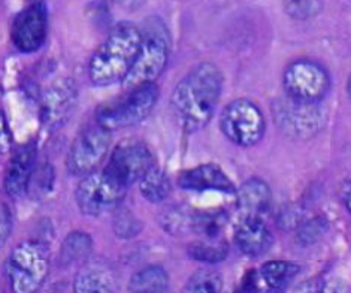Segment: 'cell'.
<instances>
[{
	"instance_id": "6da1fadb",
	"label": "cell",
	"mask_w": 351,
	"mask_h": 293,
	"mask_svg": "<svg viewBox=\"0 0 351 293\" xmlns=\"http://www.w3.org/2000/svg\"><path fill=\"white\" fill-rule=\"evenodd\" d=\"M223 89L221 71L214 63H200L175 87L171 104L181 128L193 133L210 123Z\"/></svg>"
},
{
	"instance_id": "7a4b0ae2",
	"label": "cell",
	"mask_w": 351,
	"mask_h": 293,
	"mask_svg": "<svg viewBox=\"0 0 351 293\" xmlns=\"http://www.w3.org/2000/svg\"><path fill=\"white\" fill-rule=\"evenodd\" d=\"M142 42V32L132 23H120L100 45L88 63L93 84L106 87L128 77L135 63Z\"/></svg>"
},
{
	"instance_id": "3957f363",
	"label": "cell",
	"mask_w": 351,
	"mask_h": 293,
	"mask_svg": "<svg viewBox=\"0 0 351 293\" xmlns=\"http://www.w3.org/2000/svg\"><path fill=\"white\" fill-rule=\"evenodd\" d=\"M142 32V42L135 63L128 77L123 80L126 91L145 84H153L163 73L169 60L171 38L162 20L152 19L145 23Z\"/></svg>"
},
{
	"instance_id": "277c9868",
	"label": "cell",
	"mask_w": 351,
	"mask_h": 293,
	"mask_svg": "<svg viewBox=\"0 0 351 293\" xmlns=\"http://www.w3.org/2000/svg\"><path fill=\"white\" fill-rule=\"evenodd\" d=\"M49 272V251L44 242L24 241L8 259L6 274L14 293H38Z\"/></svg>"
},
{
	"instance_id": "5b68a950",
	"label": "cell",
	"mask_w": 351,
	"mask_h": 293,
	"mask_svg": "<svg viewBox=\"0 0 351 293\" xmlns=\"http://www.w3.org/2000/svg\"><path fill=\"white\" fill-rule=\"evenodd\" d=\"M157 99L158 87L154 82L129 90L124 97L100 108L97 113V124L111 132L132 128L152 114Z\"/></svg>"
},
{
	"instance_id": "8992f818",
	"label": "cell",
	"mask_w": 351,
	"mask_h": 293,
	"mask_svg": "<svg viewBox=\"0 0 351 293\" xmlns=\"http://www.w3.org/2000/svg\"><path fill=\"white\" fill-rule=\"evenodd\" d=\"M223 135L239 147H253L265 135V117L256 104L248 99H237L226 105L221 113Z\"/></svg>"
},
{
	"instance_id": "52a82bcc",
	"label": "cell",
	"mask_w": 351,
	"mask_h": 293,
	"mask_svg": "<svg viewBox=\"0 0 351 293\" xmlns=\"http://www.w3.org/2000/svg\"><path fill=\"white\" fill-rule=\"evenodd\" d=\"M282 87L290 99L319 104L330 89V77L322 65L299 60L284 71Z\"/></svg>"
},
{
	"instance_id": "ba28073f",
	"label": "cell",
	"mask_w": 351,
	"mask_h": 293,
	"mask_svg": "<svg viewBox=\"0 0 351 293\" xmlns=\"http://www.w3.org/2000/svg\"><path fill=\"white\" fill-rule=\"evenodd\" d=\"M153 166V154L144 142L128 139L114 148L104 171L119 186L128 189L133 183L141 181Z\"/></svg>"
},
{
	"instance_id": "9c48e42d",
	"label": "cell",
	"mask_w": 351,
	"mask_h": 293,
	"mask_svg": "<svg viewBox=\"0 0 351 293\" xmlns=\"http://www.w3.org/2000/svg\"><path fill=\"white\" fill-rule=\"evenodd\" d=\"M126 189L112 181L105 171L87 174L77 189V204L82 214L97 217L119 207Z\"/></svg>"
},
{
	"instance_id": "30bf717a",
	"label": "cell",
	"mask_w": 351,
	"mask_h": 293,
	"mask_svg": "<svg viewBox=\"0 0 351 293\" xmlns=\"http://www.w3.org/2000/svg\"><path fill=\"white\" fill-rule=\"evenodd\" d=\"M111 130L104 126H91L75 138L69 150L66 166L72 175H87L95 172L102 163L111 147Z\"/></svg>"
},
{
	"instance_id": "8fae6325",
	"label": "cell",
	"mask_w": 351,
	"mask_h": 293,
	"mask_svg": "<svg viewBox=\"0 0 351 293\" xmlns=\"http://www.w3.org/2000/svg\"><path fill=\"white\" fill-rule=\"evenodd\" d=\"M274 117L278 128L287 137L295 139L313 138L322 129L324 121V115L319 105L300 102L287 96L275 104Z\"/></svg>"
},
{
	"instance_id": "7c38bea8",
	"label": "cell",
	"mask_w": 351,
	"mask_h": 293,
	"mask_svg": "<svg viewBox=\"0 0 351 293\" xmlns=\"http://www.w3.org/2000/svg\"><path fill=\"white\" fill-rule=\"evenodd\" d=\"M78 102V89L72 78H58L40 99V121L48 130H57L68 123Z\"/></svg>"
},
{
	"instance_id": "4fadbf2b",
	"label": "cell",
	"mask_w": 351,
	"mask_h": 293,
	"mask_svg": "<svg viewBox=\"0 0 351 293\" xmlns=\"http://www.w3.org/2000/svg\"><path fill=\"white\" fill-rule=\"evenodd\" d=\"M48 33V12L44 3H33L16 15L12 42L21 53H35L44 45Z\"/></svg>"
},
{
	"instance_id": "5bb4252c",
	"label": "cell",
	"mask_w": 351,
	"mask_h": 293,
	"mask_svg": "<svg viewBox=\"0 0 351 293\" xmlns=\"http://www.w3.org/2000/svg\"><path fill=\"white\" fill-rule=\"evenodd\" d=\"M36 144L21 145L12 156L5 174V190L11 198H21L30 187L36 165Z\"/></svg>"
},
{
	"instance_id": "9a60e30c",
	"label": "cell",
	"mask_w": 351,
	"mask_h": 293,
	"mask_svg": "<svg viewBox=\"0 0 351 293\" xmlns=\"http://www.w3.org/2000/svg\"><path fill=\"white\" fill-rule=\"evenodd\" d=\"M119 272L106 261H87L73 281V293H115L119 290Z\"/></svg>"
},
{
	"instance_id": "2e32d148",
	"label": "cell",
	"mask_w": 351,
	"mask_h": 293,
	"mask_svg": "<svg viewBox=\"0 0 351 293\" xmlns=\"http://www.w3.org/2000/svg\"><path fill=\"white\" fill-rule=\"evenodd\" d=\"M235 241L242 253L250 257L265 255L274 244L272 233L263 219L254 215H244L239 220L235 231Z\"/></svg>"
},
{
	"instance_id": "e0dca14e",
	"label": "cell",
	"mask_w": 351,
	"mask_h": 293,
	"mask_svg": "<svg viewBox=\"0 0 351 293\" xmlns=\"http://www.w3.org/2000/svg\"><path fill=\"white\" fill-rule=\"evenodd\" d=\"M178 184L182 189L195 191L217 190L223 191V194H232L235 190L232 180L224 174L220 166L214 163L200 165L182 171L178 177Z\"/></svg>"
},
{
	"instance_id": "ac0fdd59",
	"label": "cell",
	"mask_w": 351,
	"mask_h": 293,
	"mask_svg": "<svg viewBox=\"0 0 351 293\" xmlns=\"http://www.w3.org/2000/svg\"><path fill=\"white\" fill-rule=\"evenodd\" d=\"M271 189L262 180L250 178L238 190V205L244 215L263 217L271 209Z\"/></svg>"
},
{
	"instance_id": "d6986e66",
	"label": "cell",
	"mask_w": 351,
	"mask_h": 293,
	"mask_svg": "<svg viewBox=\"0 0 351 293\" xmlns=\"http://www.w3.org/2000/svg\"><path fill=\"white\" fill-rule=\"evenodd\" d=\"M139 190L149 202L160 204L171 195L172 184L166 172L154 165L139 181Z\"/></svg>"
},
{
	"instance_id": "ffe728a7",
	"label": "cell",
	"mask_w": 351,
	"mask_h": 293,
	"mask_svg": "<svg viewBox=\"0 0 351 293\" xmlns=\"http://www.w3.org/2000/svg\"><path fill=\"white\" fill-rule=\"evenodd\" d=\"M298 274H299V266L293 262H287V261L266 262L261 270L262 279L266 281L267 286L277 290L286 289L289 284L293 281V279Z\"/></svg>"
},
{
	"instance_id": "44dd1931",
	"label": "cell",
	"mask_w": 351,
	"mask_h": 293,
	"mask_svg": "<svg viewBox=\"0 0 351 293\" xmlns=\"http://www.w3.org/2000/svg\"><path fill=\"white\" fill-rule=\"evenodd\" d=\"M162 289H169V279L168 272L158 265H152L141 270L133 275L129 283V290L132 293L153 292Z\"/></svg>"
},
{
	"instance_id": "7402d4cb",
	"label": "cell",
	"mask_w": 351,
	"mask_h": 293,
	"mask_svg": "<svg viewBox=\"0 0 351 293\" xmlns=\"http://www.w3.org/2000/svg\"><path fill=\"white\" fill-rule=\"evenodd\" d=\"M187 253L191 259L204 263H219L224 261L229 255V244L224 239H204L191 242L187 248Z\"/></svg>"
},
{
	"instance_id": "603a6c76",
	"label": "cell",
	"mask_w": 351,
	"mask_h": 293,
	"mask_svg": "<svg viewBox=\"0 0 351 293\" xmlns=\"http://www.w3.org/2000/svg\"><path fill=\"white\" fill-rule=\"evenodd\" d=\"M91 248H93V242L91 237L86 232L75 231L71 232L62 244V259L66 265H71L75 262L87 261Z\"/></svg>"
},
{
	"instance_id": "cb8c5ba5",
	"label": "cell",
	"mask_w": 351,
	"mask_h": 293,
	"mask_svg": "<svg viewBox=\"0 0 351 293\" xmlns=\"http://www.w3.org/2000/svg\"><path fill=\"white\" fill-rule=\"evenodd\" d=\"M228 223V214L224 211H205L195 213L191 232L202 235L206 239L219 238Z\"/></svg>"
},
{
	"instance_id": "d4e9b609",
	"label": "cell",
	"mask_w": 351,
	"mask_h": 293,
	"mask_svg": "<svg viewBox=\"0 0 351 293\" xmlns=\"http://www.w3.org/2000/svg\"><path fill=\"white\" fill-rule=\"evenodd\" d=\"M221 274L215 270H208V268L191 274L182 288V293H221Z\"/></svg>"
},
{
	"instance_id": "484cf974",
	"label": "cell",
	"mask_w": 351,
	"mask_h": 293,
	"mask_svg": "<svg viewBox=\"0 0 351 293\" xmlns=\"http://www.w3.org/2000/svg\"><path fill=\"white\" fill-rule=\"evenodd\" d=\"M193 215L195 213H189L186 209L173 208L163 214L162 226L166 229V232L173 233V235H181V233L191 232Z\"/></svg>"
},
{
	"instance_id": "4316f807",
	"label": "cell",
	"mask_w": 351,
	"mask_h": 293,
	"mask_svg": "<svg viewBox=\"0 0 351 293\" xmlns=\"http://www.w3.org/2000/svg\"><path fill=\"white\" fill-rule=\"evenodd\" d=\"M329 224L323 217H314L306 222H302L298 226L296 239L302 246H311L314 242L323 238V235L328 232Z\"/></svg>"
},
{
	"instance_id": "83f0119b",
	"label": "cell",
	"mask_w": 351,
	"mask_h": 293,
	"mask_svg": "<svg viewBox=\"0 0 351 293\" xmlns=\"http://www.w3.org/2000/svg\"><path fill=\"white\" fill-rule=\"evenodd\" d=\"M284 10L296 20L313 19L322 10L320 0H284Z\"/></svg>"
},
{
	"instance_id": "f1b7e54d",
	"label": "cell",
	"mask_w": 351,
	"mask_h": 293,
	"mask_svg": "<svg viewBox=\"0 0 351 293\" xmlns=\"http://www.w3.org/2000/svg\"><path fill=\"white\" fill-rule=\"evenodd\" d=\"M141 223L130 211H121L114 222V231L120 238H133L141 232Z\"/></svg>"
},
{
	"instance_id": "f546056e",
	"label": "cell",
	"mask_w": 351,
	"mask_h": 293,
	"mask_svg": "<svg viewBox=\"0 0 351 293\" xmlns=\"http://www.w3.org/2000/svg\"><path fill=\"white\" fill-rule=\"evenodd\" d=\"M12 232V214L6 204L0 202V248L10 239Z\"/></svg>"
},
{
	"instance_id": "4dcf8cb0",
	"label": "cell",
	"mask_w": 351,
	"mask_h": 293,
	"mask_svg": "<svg viewBox=\"0 0 351 293\" xmlns=\"http://www.w3.org/2000/svg\"><path fill=\"white\" fill-rule=\"evenodd\" d=\"M12 148V133L5 114L0 111V154L11 152Z\"/></svg>"
},
{
	"instance_id": "1f68e13d",
	"label": "cell",
	"mask_w": 351,
	"mask_h": 293,
	"mask_svg": "<svg viewBox=\"0 0 351 293\" xmlns=\"http://www.w3.org/2000/svg\"><path fill=\"white\" fill-rule=\"evenodd\" d=\"M242 292L244 293H258V279L256 271H248L242 280Z\"/></svg>"
},
{
	"instance_id": "d6a6232c",
	"label": "cell",
	"mask_w": 351,
	"mask_h": 293,
	"mask_svg": "<svg viewBox=\"0 0 351 293\" xmlns=\"http://www.w3.org/2000/svg\"><path fill=\"white\" fill-rule=\"evenodd\" d=\"M324 284L326 283L319 279H311V280H308V281L300 284L296 293H322Z\"/></svg>"
},
{
	"instance_id": "836d02e7",
	"label": "cell",
	"mask_w": 351,
	"mask_h": 293,
	"mask_svg": "<svg viewBox=\"0 0 351 293\" xmlns=\"http://www.w3.org/2000/svg\"><path fill=\"white\" fill-rule=\"evenodd\" d=\"M147 0H114V3L120 8L123 11H138L142 6L145 5Z\"/></svg>"
},
{
	"instance_id": "e575fe53",
	"label": "cell",
	"mask_w": 351,
	"mask_h": 293,
	"mask_svg": "<svg viewBox=\"0 0 351 293\" xmlns=\"http://www.w3.org/2000/svg\"><path fill=\"white\" fill-rule=\"evenodd\" d=\"M339 198H341L342 204L346 205V208L348 209V211H351V175L344 183H342L341 191H339Z\"/></svg>"
},
{
	"instance_id": "d590c367",
	"label": "cell",
	"mask_w": 351,
	"mask_h": 293,
	"mask_svg": "<svg viewBox=\"0 0 351 293\" xmlns=\"http://www.w3.org/2000/svg\"><path fill=\"white\" fill-rule=\"evenodd\" d=\"M322 293H350V290L346 286H342V284H338V283H329V284L326 283Z\"/></svg>"
},
{
	"instance_id": "8d00e7d4",
	"label": "cell",
	"mask_w": 351,
	"mask_h": 293,
	"mask_svg": "<svg viewBox=\"0 0 351 293\" xmlns=\"http://www.w3.org/2000/svg\"><path fill=\"white\" fill-rule=\"evenodd\" d=\"M138 293H171L169 289H162V290H153V292H138Z\"/></svg>"
},
{
	"instance_id": "74e56055",
	"label": "cell",
	"mask_w": 351,
	"mask_h": 293,
	"mask_svg": "<svg viewBox=\"0 0 351 293\" xmlns=\"http://www.w3.org/2000/svg\"><path fill=\"white\" fill-rule=\"evenodd\" d=\"M347 90H348V96H350V99H351V75H350V78H348V84H347Z\"/></svg>"
},
{
	"instance_id": "f35d334b",
	"label": "cell",
	"mask_w": 351,
	"mask_h": 293,
	"mask_svg": "<svg viewBox=\"0 0 351 293\" xmlns=\"http://www.w3.org/2000/svg\"><path fill=\"white\" fill-rule=\"evenodd\" d=\"M263 293H282V290H277V289H271L269 288V290H265Z\"/></svg>"
},
{
	"instance_id": "ab89813d",
	"label": "cell",
	"mask_w": 351,
	"mask_h": 293,
	"mask_svg": "<svg viewBox=\"0 0 351 293\" xmlns=\"http://www.w3.org/2000/svg\"><path fill=\"white\" fill-rule=\"evenodd\" d=\"M235 293H239V292H235Z\"/></svg>"
}]
</instances>
